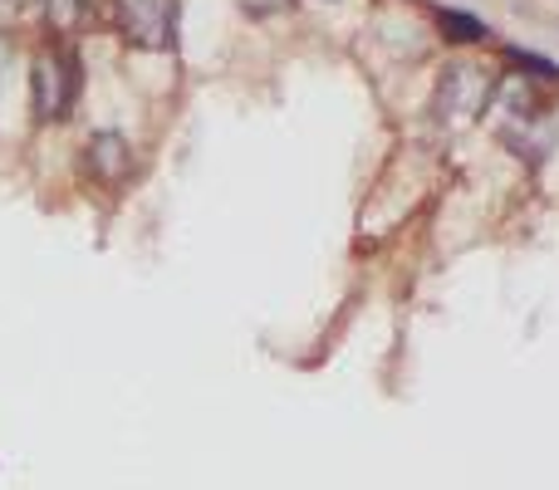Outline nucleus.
<instances>
[{"mask_svg": "<svg viewBox=\"0 0 559 490\" xmlns=\"http://www.w3.org/2000/svg\"><path fill=\"white\" fill-rule=\"evenodd\" d=\"M114 10L133 45L167 49L177 39V0H114Z\"/></svg>", "mask_w": 559, "mask_h": 490, "instance_id": "obj_1", "label": "nucleus"}, {"mask_svg": "<svg viewBox=\"0 0 559 490\" xmlns=\"http://www.w3.org/2000/svg\"><path fill=\"white\" fill-rule=\"evenodd\" d=\"M74 98V64L59 49H45L35 59V113L39 118H59Z\"/></svg>", "mask_w": 559, "mask_h": 490, "instance_id": "obj_2", "label": "nucleus"}, {"mask_svg": "<svg viewBox=\"0 0 559 490\" xmlns=\"http://www.w3.org/2000/svg\"><path fill=\"white\" fill-rule=\"evenodd\" d=\"M88 157H94V172L104 177V182H118V177H128V167H133V157H128V143L118 133H104L88 143Z\"/></svg>", "mask_w": 559, "mask_h": 490, "instance_id": "obj_3", "label": "nucleus"}, {"mask_svg": "<svg viewBox=\"0 0 559 490\" xmlns=\"http://www.w3.org/2000/svg\"><path fill=\"white\" fill-rule=\"evenodd\" d=\"M437 25L447 29V39H456V45H476V39H486V25L476 15H462V10H437Z\"/></svg>", "mask_w": 559, "mask_h": 490, "instance_id": "obj_4", "label": "nucleus"}, {"mask_svg": "<svg viewBox=\"0 0 559 490\" xmlns=\"http://www.w3.org/2000/svg\"><path fill=\"white\" fill-rule=\"evenodd\" d=\"M506 59H511L515 69H525V74L559 79V64H550V59H540V55H531V49H506Z\"/></svg>", "mask_w": 559, "mask_h": 490, "instance_id": "obj_5", "label": "nucleus"}, {"mask_svg": "<svg viewBox=\"0 0 559 490\" xmlns=\"http://www.w3.org/2000/svg\"><path fill=\"white\" fill-rule=\"evenodd\" d=\"M49 15H55L59 29H74L84 20V0H49Z\"/></svg>", "mask_w": 559, "mask_h": 490, "instance_id": "obj_6", "label": "nucleus"}]
</instances>
